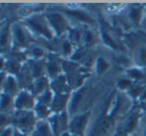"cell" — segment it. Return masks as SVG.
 I'll use <instances>...</instances> for the list:
<instances>
[{"label":"cell","mask_w":146,"mask_h":136,"mask_svg":"<svg viewBox=\"0 0 146 136\" xmlns=\"http://www.w3.org/2000/svg\"><path fill=\"white\" fill-rule=\"evenodd\" d=\"M27 23L28 25L35 30L37 33L39 34L43 35L45 37H48L50 38L51 37V32H50V29L48 27V24H47L46 20H45L43 17L41 16H32L31 18H29L27 20Z\"/></svg>","instance_id":"1"},{"label":"cell","mask_w":146,"mask_h":136,"mask_svg":"<svg viewBox=\"0 0 146 136\" xmlns=\"http://www.w3.org/2000/svg\"><path fill=\"white\" fill-rule=\"evenodd\" d=\"M17 122L18 126L23 132H30L32 129L33 125L35 123L34 114L31 111L27 110H22L17 113Z\"/></svg>","instance_id":"2"},{"label":"cell","mask_w":146,"mask_h":136,"mask_svg":"<svg viewBox=\"0 0 146 136\" xmlns=\"http://www.w3.org/2000/svg\"><path fill=\"white\" fill-rule=\"evenodd\" d=\"M47 19H48L51 26L56 30L58 34L62 33L67 26L64 17L61 14H58V13H50V14L47 15Z\"/></svg>","instance_id":"3"},{"label":"cell","mask_w":146,"mask_h":136,"mask_svg":"<svg viewBox=\"0 0 146 136\" xmlns=\"http://www.w3.org/2000/svg\"><path fill=\"white\" fill-rule=\"evenodd\" d=\"M15 106H16L18 109H22V110L30 109L33 106L32 96L27 93V92H22V93L19 94L18 97H17L16 101H15Z\"/></svg>","instance_id":"4"},{"label":"cell","mask_w":146,"mask_h":136,"mask_svg":"<svg viewBox=\"0 0 146 136\" xmlns=\"http://www.w3.org/2000/svg\"><path fill=\"white\" fill-rule=\"evenodd\" d=\"M87 115H81L79 117H76L71 122V131H73V133H80L83 131L87 123Z\"/></svg>","instance_id":"5"},{"label":"cell","mask_w":146,"mask_h":136,"mask_svg":"<svg viewBox=\"0 0 146 136\" xmlns=\"http://www.w3.org/2000/svg\"><path fill=\"white\" fill-rule=\"evenodd\" d=\"M13 33H14L15 40H16L17 44L20 45V46H23V45L26 44L27 37L25 35L24 31H23L22 27H20L19 25H15L13 27Z\"/></svg>","instance_id":"6"},{"label":"cell","mask_w":146,"mask_h":136,"mask_svg":"<svg viewBox=\"0 0 146 136\" xmlns=\"http://www.w3.org/2000/svg\"><path fill=\"white\" fill-rule=\"evenodd\" d=\"M32 136H52L51 131L49 129V125L46 122H41L37 126L36 130L34 131Z\"/></svg>","instance_id":"7"},{"label":"cell","mask_w":146,"mask_h":136,"mask_svg":"<svg viewBox=\"0 0 146 136\" xmlns=\"http://www.w3.org/2000/svg\"><path fill=\"white\" fill-rule=\"evenodd\" d=\"M4 85H5V89H6V93H5V94H7V95H9V94L13 95V94L16 93V91H17V83H16V81H15V79L13 77H11V76L7 77L6 84H4Z\"/></svg>","instance_id":"8"},{"label":"cell","mask_w":146,"mask_h":136,"mask_svg":"<svg viewBox=\"0 0 146 136\" xmlns=\"http://www.w3.org/2000/svg\"><path fill=\"white\" fill-rule=\"evenodd\" d=\"M70 15H72L73 17H75L77 18L78 20H81V21H85V22L88 23H92L93 20L90 18L89 15H87L85 12L83 11H80V10H70V11H67Z\"/></svg>","instance_id":"9"},{"label":"cell","mask_w":146,"mask_h":136,"mask_svg":"<svg viewBox=\"0 0 146 136\" xmlns=\"http://www.w3.org/2000/svg\"><path fill=\"white\" fill-rule=\"evenodd\" d=\"M82 95H83V89L79 90V91H77L74 94V96H73V98H72V101H71V105H70L71 111H75V110L77 109L78 104H79Z\"/></svg>","instance_id":"10"},{"label":"cell","mask_w":146,"mask_h":136,"mask_svg":"<svg viewBox=\"0 0 146 136\" xmlns=\"http://www.w3.org/2000/svg\"><path fill=\"white\" fill-rule=\"evenodd\" d=\"M46 87V79L43 77H40L36 80L35 82V90L37 93H41Z\"/></svg>","instance_id":"11"},{"label":"cell","mask_w":146,"mask_h":136,"mask_svg":"<svg viewBox=\"0 0 146 136\" xmlns=\"http://www.w3.org/2000/svg\"><path fill=\"white\" fill-rule=\"evenodd\" d=\"M96 68H97L98 74H101L102 72H104L108 68V63L104 60L103 58L99 57L97 60V65H96Z\"/></svg>","instance_id":"12"},{"label":"cell","mask_w":146,"mask_h":136,"mask_svg":"<svg viewBox=\"0 0 146 136\" xmlns=\"http://www.w3.org/2000/svg\"><path fill=\"white\" fill-rule=\"evenodd\" d=\"M137 114H134V115L130 116L129 119L127 120V125H126V130H127L128 132L132 131V130L134 129V127L136 126V123H137Z\"/></svg>","instance_id":"13"},{"label":"cell","mask_w":146,"mask_h":136,"mask_svg":"<svg viewBox=\"0 0 146 136\" xmlns=\"http://www.w3.org/2000/svg\"><path fill=\"white\" fill-rule=\"evenodd\" d=\"M47 71H48V74L50 75V77H55L58 73V66H57L56 63L51 62L47 65Z\"/></svg>","instance_id":"14"},{"label":"cell","mask_w":146,"mask_h":136,"mask_svg":"<svg viewBox=\"0 0 146 136\" xmlns=\"http://www.w3.org/2000/svg\"><path fill=\"white\" fill-rule=\"evenodd\" d=\"M11 96L7 95V94L3 93L2 94V100H1V109L5 110L6 108H8L11 104Z\"/></svg>","instance_id":"15"},{"label":"cell","mask_w":146,"mask_h":136,"mask_svg":"<svg viewBox=\"0 0 146 136\" xmlns=\"http://www.w3.org/2000/svg\"><path fill=\"white\" fill-rule=\"evenodd\" d=\"M64 96L62 95H57L56 97H55V100L54 102H53V108L54 109H61V108L63 107V104H64Z\"/></svg>","instance_id":"16"},{"label":"cell","mask_w":146,"mask_h":136,"mask_svg":"<svg viewBox=\"0 0 146 136\" xmlns=\"http://www.w3.org/2000/svg\"><path fill=\"white\" fill-rule=\"evenodd\" d=\"M50 102H51V93H50V91L46 90V91H45V93L41 96L40 104H43V105L46 106V105H48Z\"/></svg>","instance_id":"17"},{"label":"cell","mask_w":146,"mask_h":136,"mask_svg":"<svg viewBox=\"0 0 146 136\" xmlns=\"http://www.w3.org/2000/svg\"><path fill=\"white\" fill-rule=\"evenodd\" d=\"M102 38H103V41H104V43H105V44L109 45V46L113 47V48H115V47H116V45H115V43H114V41L112 40L111 38H110V36L107 34V33L103 32V34H102Z\"/></svg>","instance_id":"18"},{"label":"cell","mask_w":146,"mask_h":136,"mask_svg":"<svg viewBox=\"0 0 146 136\" xmlns=\"http://www.w3.org/2000/svg\"><path fill=\"white\" fill-rule=\"evenodd\" d=\"M138 61L141 64H146V48H141L138 53Z\"/></svg>","instance_id":"19"},{"label":"cell","mask_w":146,"mask_h":136,"mask_svg":"<svg viewBox=\"0 0 146 136\" xmlns=\"http://www.w3.org/2000/svg\"><path fill=\"white\" fill-rule=\"evenodd\" d=\"M37 113L40 117H45L48 113V110H47L46 106L43 105V104H40V105L37 106Z\"/></svg>","instance_id":"20"},{"label":"cell","mask_w":146,"mask_h":136,"mask_svg":"<svg viewBox=\"0 0 146 136\" xmlns=\"http://www.w3.org/2000/svg\"><path fill=\"white\" fill-rule=\"evenodd\" d=\"M130 18L133 21H138L140 18V10L137 8H133L130 11Z\"/></svg>","instance_id":"21"},{"label":"cell","mask_w":146,"mask_h":136,"mask_svg":"<svg viewBox=\"0 0 146 136\" xmlns=\"http://www.w3.org/2000/svg\"><path fill=\"white\" fill-rule=\"evenodd\" d=\"M128 74H129L130 76H131L132 78H136V79H139V78H141L142 76H143V74H142V72L140 71V70L138 69H131L128 71Z\"/></svg>","instance_id":"22"},{"label":"cell","mask_w":146,"mask_h":136,"mask_svg":"<svg viewBox=\"0 0 146 136\" xmlns=\"http://www.w3.org/2000/svg\"><path fill=\"white\" fill-rule=\"evenodd\" d=\"M62 49H63V53H65L66 55H68L71 53L72 47H71V44L68 42V41H64L63 44H62Z\"/></svg>","instance_id":"23"},{"label":"cell","mask_w":146,"mask_h":136,"mask_svg":"<svg viewBox=\"0 0 146 136\" xmlns=\"http://www.w3.org/2000/svg\"><path fill=\"white\" fill-rule=\"evenodd\" d=\"M7 43H8V31H4L1 36V45L4 47Z\"/></svg>","instance_id":"24"},{"label":"cell","mask_w":146,"mask_h":136,"mask_svg":"<svg viewBox=\"0 0 146 136\" xmlns=\"http://www.w3.org/2000/svg\"><path fill=\"white\" fill-rule=\"evenodd\" d=\"M32 54L34 55V57L39 58V57H41L43 55V50L40 48V47H36V48H34L32 50Z\"/></svg>","instance_id":"25"},{"label":"cell","mask_w":146,"mask_h":136,"mask_svg":"<svg viewBox=\"0 0 146 136\" xmlns=\"http://www.w3.org/2000/svg\"><path fill=\"white\" fill-rule=\"evenodd\" d=\"M129 85H130V81H128V80H126V79L120 80L119 81V87L120 88H127Z\"/></svg>","instance_id":"26"},{"label":"cell","mask_w":146,"mask_h":136,"mask_svg":"<svg viewBox=\"0 0 146 136\" xmlns=\"http://www.w3.org/2000/svg\"><path fill=\"white\" fill-rule=\"evenodd\" d=\"M1 136H12V128L11 127H7L4 131L2 132Z\"/></svg>","instance_id":"27"},{"label":"cell","mask_w":146,"mask_h":136,"mask_svg":"<svg viewBox=\"0 0 146 136\" xmlns=\"http://www.w3.org/2000/svg\"><path fill=\"white\" fill-rule=\"evenodd\" d=\"M86 42H88V43H90L92 41V39H93V36H92V33L90 32V31H87L86 32Z\"/></svg>","instance_id":"28"},{"label":"cell","mask_w":146,"mask_h":136,"mask_svg":"<svg viewBox=\"0 0 146 136\" xmlns=\"http://www.w3.org/2000/svg\"><path fill=\"white\" fill-rule=\"evenodd\" d=\"M144 133H143V136H146V127H145V129H144Z\"/></svg>","instance_id":"29"},{"label":"cell","mask_w":146,"mask_h":136,"mask_svg":"<svg viewBox=\"0 0 146 136\" xmlns=\"http://www.w3.org/2000/svg\"><path fill=\"white\" fill-rule=\"evenodd\" d=\"M145 109H146V107H145Z\"/></svg>","instance_id":"30"}]
</instances>
